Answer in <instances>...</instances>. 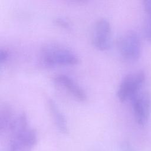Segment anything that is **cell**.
Segmentation results:
<instances>
[{
  "label": "cell",
  "instance_id": "7",
  "mask_svg": "<svg viewBox=\"0 0 151 151\" xmlns=\"http://www.w3.org/2000/svg\"><path fill=\"white\" fill-rule=\"evenodd\" d=\"M54 81L65 88L77 100L84 101L87 99V94L83 88L70 76L64 74H58L54 76Z\"/></svg>",
  "mask_w": 151,
  "mask_h": 151
},
{
  "label": "cell",
  "instance_id": "8",
  "mask_svg": "<svg viewBox=\"0 0 151 151\" xmlns=\"http://www.w3.org/2000/svg\"><path fill=\"white\" fill-rule=\"evenodd\" d=\"M48 106L58 130L62 133L67 134L68 127L67 120L55 101L52 99H49L48 100Z\"/></svg>",
  "mask_w": 151,
  "mask_h": 151
},
{
  "label": "cell",
  "instance_id": "11",
  "mask_svg": "<svg viewBox=\"0 0 151 151\" xmlns=\"http://www.w3.org/2000/svg\"><path fill=\"white\" fill-rule=\"evenodd\" d=\"M54 22L58 25L64 28H69L70 27V22L63 17H57L54 19Z\"/></svg>",
  "mask_w": 151,
  "mask_h": 151
},
{
  "label": "cell",
  "instance_id": "6",
  "mask_svg": "<svg viewBox=\"0 0 151 151\" xmlns=\"http://www.w3.org/2000/svg\"><path fill=\"white\" fill-rule=\"evenodd\" d=\"M132 109L136 122L145 124L151 112V95L147 91H140L132 100Z\"/></svg>",
  "mask_w": 151,
  "mask_h": 151
},
{
  "label": "cell",
  "instance_id": "5",
  "mask_svg": "<svg viewBox=\"0 0 151 151\" xmlns=\"http://www.w3.org/2000/svg\"><path fill=\"white\" fill-rule=\"evenodd\" d=\"M91 41L96 48L101 51L110 47L111 27L108 19L102 18L96 21L92 29Z\"/></svg>",
  "mask_w": 151,
  "mask_h": 151
},
{
  "label": "cell",
  "instance_id": "9",
  "mask_svg": "<svg viewBox=\"0 0 151 151\" xmlns=\"http://www.w3.org/2000/svg\"><path fill=\"white\" fill-rule=\"evenodd\" d=\"M14 116L12 111L9 106H5L1 108L0 114V131L1 134L7 132Z\"/></svg>",
  "mask_w": 151,
  "mask_h": 151
},
{
  "label": "cell",
  "instance_id": "1",
  "mask_svg": "<svg viewBox=\"0 0 151 151\" xmlns=\"http://www.w3.org/2000/svg\"><path fill=\"white\" fill-rule=\"evenodd\" d=\"M40 59L48 66L72 65L79 62L78 55L70 48L58 43L50 42L40 50Z\"/></svg>",
  "mask_w": 151,
  "mask_h": 151
},
{
  "label": "cell",
  "instance_id": "10",
  "mask_svg": "<svg viewBox=\"0 0 151 151\" xmlns=\"http://www.w3.org/2000/svg\"><path fill=\"white\" fill-rule=\"evenodd\" d=\"M143 6L147 15L145 24V34L147 40L151 42V0L145 1Z\"/></svg>",
  "mask_w": 151,
  "mask_h": 151
},
{
  "label": "cell",
  "instance_id": "12",
  "mask_svg": "<svg viewBox=\"0 0 151 151\" xmlns=\"http://www.w3.org/2000/svg\"><path fill=\"white\" fill-rule=\"evenodd\" d=\"M9 57V52L5 48H1L0 51V63L2 64L5 63Z\"/></svg>",
  "mask_w": 151,
  "mask_h": 151
},
{
  "label": "cell",
  "instance_id": "4",
  "mask_svg": "<svg viewBox=\"0 0 151 151\" xmlns=\"http://www.w3.org/2000/svg\"><path fill=\"white\" fill-rule=\"evenodd\" d=\"M117 48L121 56L126 60L134 61L140 55L142 44L140 37L134 31H127L118 39Z\"/></svg>",
  "mask_w": 151,
  "mask_h": 151
},
{
  "label": "cell",
  "instance_id": "13",
  "mask_svg": "<svg viewBox=\"0 0 151 151\" xmlns=\"http://www.w3.org/2000/svg\"><path fill=\"white\" fill-rule=\"evenodd\" d=\"M120 149L122 151H136L134 147L127 142H124L121 144Z\"/></svg>",
  "mask_w": 151,
  "mask_h": 151
},
{
  "label": "cell",
  "instance_id": "2",
  "mask_svg": "<svg viewBox=\"0 0 151 151\" xmlns=\"http://www.w3.org/2000/svg\"><path fill=\"white\" fill-rule=\"evenodd\" d=\"M9 135V151H32L37 142V133L28 123L17 124Z\"/></svg>",
  "mask_w": 151,
  "mask_h": 151
},
{
  "label": "cell",
  "instance_id": "3",
  "mask_svg": "<svg viewBox=\"0 0 151 151\" xmlns=\"http://www.w3.org/2000/svg\"><path fill=\"white\" fill-rule=\"evenodd\" d=\"M145 78V74L142 71L126 75L122 80L117 91V96L119 100L122 102L131 100L140 91Z\"/></svg>",
  "mask_w": 151,
  "mask_h": 151
}]
</instances>
